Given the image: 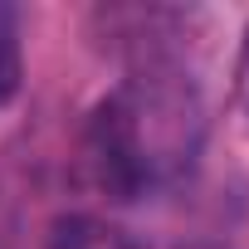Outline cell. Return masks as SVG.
Instances as JSON below:
<instances>
[{
	"label": "cell",
	"mask_w": 249,
	"mask_h": 249,
	"mask_svg": "<svg viewBox=\"0 0 249 249\" xmlns=\"http://www.w3.org/2000/svg\"><path fill=\"white\" fill-rule=\"evenodd\" d=\"M234 107L244 117V127H249V30L239 39V59H234Z\"/></svg>",
	"instance_id": "4"
},
{
	"label": "cell",
	"mask_w": 249,
	"mask_h": 249,
	"mask_svg": "<svg viewBox=\"0 0 249 249\" xmlns=\"http://www.w3.org/2000/svg\"><path fill=\"white\" fill-rule=\"evenodd\" d=\"M20 78H25V59H20V39L10 30V20L0 15V107H5L15 93H20Z\"/></svg>",
	"instance_id": "3"
},
{
	"label": "cell",
	"mask_w": 249,
	"mask_h": 249,
	"mask_svg": "<svg viewBox=\"0 0 249 249\" xmlns=\"http://www.w3.org/2000/svg\"><path fill=\"white\" fill-rule=\"evenodd\" d=\"M73 171H78V181H83L93 196H103V200H137V196L152 191V186H147V171H142V161H137V152H132V137H127V127H122V112H117L112 93L98 98L93 112L83 117L78 152H73Z\"/></svg>",
	"instance_id": "1"
},
{
	"label": "cell",
	"mask_w": 249,
	"mask_h": 249,
	"mask_svg": "<svg viewBox=\"0 0 249 249\" xmlns=\"http://www.w3.org/2000/svg\"><path fill=\"white\" fill-rule=\"evenodd\" d=\"M44 249H137V239L122 230V225L103 220V215L73 210V215H59V220L49 225Z\"/></svg>",
	"instance_id": "2"
}]
</instances>
